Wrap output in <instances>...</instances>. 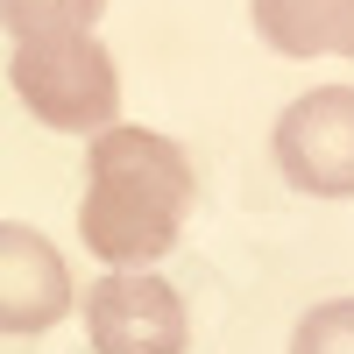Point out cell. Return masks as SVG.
<instances>
[{
  "instance_id": "cell-1",
  "label": "cell",
  "mask_w": 354,
  "mask_h": 354,
  "mask_svg": "<svg viewBox=\"0 0 354 354\" xmlns=\"http://www.w3.org/2000/svg\"><path fill=\"white\" fill-rule=\"evenodd\" d=\"M198 177L192 156L156 128H100L85 149V198H78V234L106 270H149L177 248L192 220Z\"/></svg>"
},
{
  "instance_id": "cell-2",
  "label": "cell",
  "mask_w": 354,
  "mask_h": 354,
  "mask_svg": "<svg viewBox=\"0 0 354 354\" xmlns=\"http://www.w3.org/2000/svg\"><path fill=\"white\" fill-rule=\"evenodd\" d=\"M15 93L57 135H100L121 113V71L93 28H57V36H21L15 43Z\"/></svg>"
},
{
  "instance_id": "cell-3",
  "label": "cell",
  "mask_w": 354,
  "mask_h": 354,
  "mask_svg": "<svg viewBox=\"0 0 354 354\" xmlns=\"http://www.w3.org/2000/svg\"><path fill=\"white\" fill-rule=\"evenodd\" d=\"M277 170L305 198H354V85H312L277 113Z\"/></svg>"
},
{
  "instance_id": "cell-4",
  "label": "cell",
  "mask_w": 354,
  "mask_h": 354,
  "mask_svg": "<svg viewBox=\"0 0 354 354\" xmlns=\"http://www.w3.org/2000/svg\"><path fill=\"white\" fill-rule=\"evenodd\" d=\"M85 333L100 354H185L192 319L185 298L149 270H113L85 290Z\"/></svg>"
},
{
  "instance_id": "cell-5",
  "label": "cell",
  "mask_w": 354,
  "mask_h": 354,
  "mask_svg": "<svg viewBox=\"0 0 354 354\" xmlns=\"http://www.w3.org/2000/svg\"><path fill=\"white\" fill-rule=\"evenodd\" d=\"M78 298H71V270L36 227L0 220V333H50Z\"/></svg>"
},
{
  "instance_id": "cell-6",
  "label": "cell",
  "mask_w": 354,
  "mask_h": 354,
  "mask_svg": "<svg viewBox=\"0 0 354 354\" xmlns=\"http://www.w3.org/2000/svg\"><path fill=\"white\" fill-rule=\"evenodd\" d=\"M248 21L277 57H326V0H248Z\"/></svg>"
},
{
  "instance_id": "cell-7",
  "label": "cell",
  "mask_w": 354,
  "mask_h": 354,
  "mask_svg": "<svg viewBox=\"0 0 354 354\" xmlns=\"http://www.w3.org/2000/svg\"><path fill=\"white\" fill-rule=\"evenodd\" d=\"M106 0H0V28L21 36H57V28H93Z\"/></svg>"
},
{
  "instance_id": "cell-8",
  "label": "cell",
  "mask_w": 354,
  "mask_h": 354,
  "mask_svg": "<svg viewBox=\"0 0 354 354\" xmlns=\"http://www.w3.org/2000/svg\"><path fill=\"white\" fill-rule=\"evenodd\" d=\"M290 354H354V298H326L290 326Z\"/></svg>"
},
{
  "instance_id": "cell-9",
  "label": "cell",
  "mask_w": 354,
  "mask_h": 354,
  "mask_svg": "<svg viewBox=\"0 0 354 354\" xmlns=\"http://www.w3.org/2000/svg\"><path fill=\"white\" fill-rule=\"evenodd\" d=\"M326 57H354V0H326Z\"/></svg>"
}]
</instances>
